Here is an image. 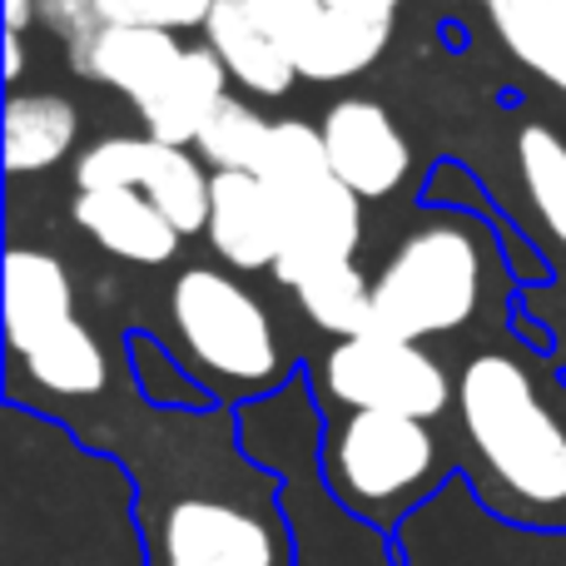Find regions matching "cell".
I'll list each match as a JSON object with an SVG mask.
<instances>
[{"label": "cell", "instance_id": "1", "mask_svg": "<svg viewBox=\"0 0 566 566\" xmlns=\"http://www.w3.org/2000/svg\"><path fill=\"white\" fill-rule=\"evenodd\" d=\"M65 432L129 472L149 566H298L283 478L244 448L234 408H155L129 373Z\"/></svg>", "mask_w": 566, "mask_h": 566}, {"label": "cell", "instance_id": "2", "mask_svg": "<svg viewBox=\"0 0 566 566\" xmlns=\"http://www.w3.org/2000/svg\"><path fill=\"white\" fill-rule=\"evenodd\" d=\"M0 566H149L129 472L25 408H6Z\"/></svg>", "mask_w": 566, "mask_h": 566}, {"label": "cell", "instance_id": "3", "mask_svg": "<svg viewBox=\"0 0 566 566\" xmlns=\"http://www.w3.org/2000/svg\"><path fill=\"white\" fill-rule=\"evenodd\" d=\"M452 428L478 507L522 532L566 537V382L522 343H482L458 363Z\"/></svg>", "mask_w": 566, "mask_h": 566}, {"label": "cell", "instance_id": "4", "mask_svg": "<svg viewBox=\"0 0 566 566\" xmlns=\"http://www.w3.org/2000/svg\"><path fill=\"white\" fill-rule=\"evenodd\" d=\"M165 348L219 408L239 412L293 382V353L274 313L234 269H179L165 298Z\"/></svg>", "mask_w": 566, "mask_h": 566}, {"label": "cell", "instance_id": "5", "mask_svg": "<svg viewBox=\"0 0 566 566\" xmlns=\"http://www.w3.org/2000/svg\"><path fill=\"white\" fill-rule=\"evenodd\" d=\"M239 438L264 468L283 478V512L298 566H402V547L353 517L323 478V408L308 378L239 408Z\"/></svg>", "mask_w": 566, "mask_h": 566}, {"label": "cell", "instance_id": "6", "mask_svg": "<svg viewBox=\"0 0 566 566\" xmlns=\"http://www.w3.org/2000/svg\"><path fill=\"white\" fill-rule=\"evenodd\" d=\"M323 478L333 497L378 527L388 542L428 507L452 472H462L458 428L408 412H328L323 418Z\"/></svg>", "mask_w": 566, "mask_h": 566}, {"label": "cell", "instance_id": "7", "mask_svg": "<svg viewBox=\"0 0 566 566\" xmlns=\"http://www.w3.org/2000/svg\"><path fill=\"white\" fill-rule=\"evenodd\" d=\"M497 308V259L478 224L428 219L373 274V333L442 343Z\"/></svg>", "mask_w": 566, "mask_h": 566}, {"label": "cell", "instance_id": "8", "mask_svg": "<svg viewBox=\"0 0 566 566\" xmlns=\"http://www.w3.org/2000/svg\"><path fill=\"white\" fill-rule=\"evenodd\" d=\"M259 179L269 185L279 214V264L274 279L298 289L318 269L353 264L363 244V199L333 175L318 125L274 119V139Z\"/></svg>", "mask_w": 566, "mask_h": 566}, {"label": "cell", "instance_id": "9", "mask_svg": "<svg viewBox=\"0 0 566 566\" xmlns=\"http://www.w3.org/2000/svg\"><path fill=\"white\" fill-rule=\"evenodd\" d=\"M308 388L328 412H408V418L448 422L458 402V368L438 358L428 343L392 333L333 338L328 353L308 368Z\"/></svg>", "mask_w": 566, "mask_h": 566}, {"label": "cell", "instance_id": "10", "mask_svg": "<svg viewBox=\"0 0 566 566\" xmlns=\"http://www.w3.org/2000/svg\"><path fill=\"white\" fill-rule=\"evenodd\" d=\"M75 189H139L179 234H205L214 175L185 145H165L155 135H105L75 155Z\"/></svg>", "mask_w": 566, "mask_h": 566}, {"label": "cell", "instance_id": "11", "mask_svg": "<svg viewBox=\"0 0 566 566\" xmlns=\"http://www.w3.org/2000/svg\"><path fill=\"white\" fill-rule=\"evenodd\" d=\"M328 165L363 205L392 199L412 179V145L398 119L368 95H343L318 115Z\"/></svg>", "mask_w": 566, "mask_h": 566}, {"label": "cell", "instance_id": "12", "mask_svg": "<svg viewBox=\"0 0 566 566\" xmlns=\"http://www.w3.org/2000/svg\"><path fill=\"white\" fill-rule=\"evenodd\" d=\"M70 219L80 234H90V244H99L109 259L135 269L175 264L179 244H185V234L169 224L165 209L139 189H75Z\"/></svg>", "mask_w": 566, "mask_h": 566}, {"label": "cell", "instance_id": "13", "mask_svg": "<svg viewBox=\"0 0 566 566\" xmlns=\"http://www.w3.org/2000/svg\"><path fill=\"white\" fill-rule=\"evenodd\" d=\"M205 239L219 254V264L234 269V274H274L279 214H274V199H269L264 179L239 175V169H219Z\"/></svg>", "mask_w": 566, "mask_h": 566}, {"label": "cell", "instance_id": "14", "mask_svg": "<svg viewBox=\"0 0 566 566\" xmlns=\"http://www.w3.org/2000/svg\"><path fill=\"white\" fill-rule=\"evenodd\" d=\"M70 70L75 75H90L99 85L129 95L135 105H145L169 75H175L179 45L175 30H155V25H99L85 45H70Z\"/></svg>", "mask_w": 566, "mask_h": 566}, {"label": "cell", "instance_id": "15", "mask_svg": "<svg viewBox=\"0 0 566 566\" xmlns=\"http://www.w3.org/2000/svg\"><path fill=\"white\" fill-rule=\"evenodd\" d=\"M205 45L224 60L229 80L259 99H283L293 90V80H303L289 45L244 0H214V10L205 20Z\"/></svg>", "mask_w": 566, "mask_h": 566}, {"label": "cell", "instance_id": "16", "mask_svg": "<svg viewBox=\"0 0 566 566\" xmlns=\"http://www.w3.org/2000/svg\"><path fill=\"white\" fill-rule=\"evenodd\" d=\"M224 95H229L224 60H219L214 50L199 40V45H185L175 75H169L165 85H159L155 95H149L145 105H135V109H139V119H145V135L165 139V145L195 149V139H199V129H205L209 109H214Z\"/></svg>", "mask_w": 566, "mask_h": 566}, {"label": "cell", "instance_id": "17", "mask_svg": "<svg viewBox=\"0 0 566 566\" xmlns=\"http://www.w3.org/2000/svg\"><path fill=\"white\" fill-rule=\"evenodd\" d=\"M75 274L50 249L10 244L6 254V343H20L40 328L75 318Z\"/></svg>", "mask_w": 566, "mask_h": 566}, {"label": "cell", "instance_id": "18", "mask_svg": "<svg viewBox=\"0 0 566 566\" xmlns=\"http://www.w3.org/2000/svg\"><path fill=\"white\" fill-rule=\"evenodd\" d=\"M6 169L10 175H45L75 155L80 109L55 90H10L6 99Z\"/></svg>", "mask_w": 566, "mask_h": 566}, {"label": "cell", "instance_id": "19", "mask_svg": "<svg viewBox=\"0 0 566 566\" xmlns=\"http://www.w3.org/2000/svg\"><path fill=\"white\" fill-rule=\"evenodd\" d=\"M488 15L502 45L566 95V0H497Z\"/></svg>", "mask_w": 566, "mask_h": 566}, {"label": "cell", "instance_id": "20", "mask_svg": "<svg viewBox=\"0 0 566 566\" xmlns=\"http://www.w3.org/2000/svg\"><path fill=\"white\" fill-rule=\"evenodd\" d=\"M517 179L547 244L566 259V139L542 119L517 135Z\"/></svg>", "mask_w": 566, "mask_h": 566}, {"label": "cell", "instance_id": "21", "mask_svg": "<svg viewBox=\"0 0 566 566\" xmlns=\"http://www.w3.org/2000/svg\"><path fill=\"white\" fill-rule=\"evenodd\" d=\"M293 303L298 313L328 338H358V333H373V279L353 264H333L318 269L313 279H303L293 289Z\"/></svg>", "mask_w": 566, "mask_h": 566}, {"label": "cell", "instance_id": "22", "mask_svg": "<svg viewBox=\"0 0 566 566\" xmlns=\"http://www.w3.org/2000/svg\"><path fill=\"white\" fill-rule=\"evenodd\" d=\"M269 139H274V119L259 115L249 99L239 95H224L214 109H209L205 129L195 139V155L205 165L219 169H239V175H259L264 169V155H269Z\"/></svg>", "mask_w": 566, "mask_h": 566}, {"label": "cell", "instance_id": "23", "mask_svg": "<svg viewBox=\"0 0 566 566\" xmlns=\"http://www.w3.org/2000/svg\"><path fill=\"white\" fill-rule=\"evenodd\" d=\"M129 373H135L139 398L155 402V408H189V412L219 408V402L189 378V368L159 338H145V333L129 338Z\"/></svg>", "mask_w": 566, "mask_h": 566}, {"label": "cell", "instance_id": "24", "mask_svg": "<svg viewBox=\"0 0 566 566\" xmlns=\"http://www.w3.org/2000/svg\"><path fill=\"white\" fill-rule=\"evenodd\" d=\"M105 25H155V30H205L214 0H95Z\"/></svg>", "mask_w": 566, "mask_h": 566}, {"label": "cell", "instance_id": "25", "mask_svg": "<svg viewBox=\"0 0 566 566\" xmlns=\"http://www.w3.org/2000/svg\"><path fill=\"white\" fill-rule=\"evenodd\" d=\"M40 25L55 40H65V50H70V45H85L105 20H99L95 0H40Z\"/></svg>", "mask_w": 566, "mask_h": 566}, {"label": "cell", "instance_id": "26", "mask_svg": "<svg viewBox=\"0 0 566 566\" xmlns=\"http://www.w3.org/2000/svg\"><path fill=\"white\" fill-rule=\"evenodd\" d=\"M244 6L289 45V55H293V45L308 35L313 20L323 15V0H244Z\"/></svg>", "mask_w": 566, "mask_h": 566}, {"label": "cell", "instance_id": "27", "mask_svg": "<svg viewBox=\"0 0 566 566\" xmlns=\"http://www.w3.org/2000/svg\"><path fill=\"white\" fill-rule=\"evenodd\" d=\"M328 10H343V15H363V20H392L402 0H323Z\"/></svg>", "mask_w": 566, "mask_h": 566}, {"label": "cell", "instance_id": "28", "mask_svg": "<svg viewBox=\"0 0 566 566\" xmlns=\"http://www.w3.org/2000/svg\"><path fill=\"white\" fill-rule=\"evenodd\" d=\"M35 20H40V0H6V30L25 35Z\"/></svg>", "mask_w": 566, "mask_h": 566}, {"label": "cell", "instance_id": "29", "mask_svg": "<svg viewBox=\"0 0 566 566\" xmlns=\"http://www.w3.org/2000/svg\"><path fill=\"white\" fill-rule=\"evenodd\" d=\"M20 75H25V35L6 30V85H20Z\"/></svg>", "mask_w": 566, "mask_h": 566}, {"label": "cell", "instance_id": "30", "mask_svg": "<svg viewBox=\"0 0 566 566\" xmlns=\"http://www.w3.org/2000/svg\"><path fill=\"white\" fill-rule=\"evenodd\" d=\"M478 6H497V0H478Z\"/></svg>", "mask_w": 566, "mask_h": 566}]
</instances>
